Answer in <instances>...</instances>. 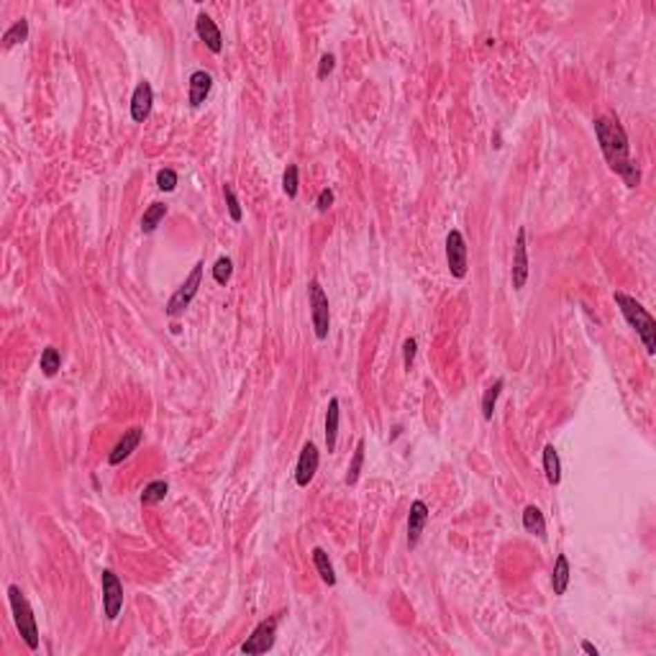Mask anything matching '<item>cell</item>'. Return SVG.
Here are the masks:
<instances>
[{"label":"cell","mask_w":656,"mask_h":656,"mask_svg":"<svg viewBox=\"0 0 656 656\" xmlns=\"http://www.w3.org/2000/svg\"><path fill=\"white\" fill-rule=\"evenodd\" d=\"M595 136L597 141H600V149H603L612 172H618L628 187H639L641 169L633 165V159H630V144L621 123L610 121V118H597Z\"/></svg>","instance_id":"6da1fadb"},{"label":"cell","mask_w":656,"mask_h":656,"mask_svg":"<svg viewBox=\"0 0 656 656\" xmlns=\"http://www.w3.org/2000/svg\"><path fill=\"white\" fill-rule=\"evenodd\" d=\"M612 298H615V303H618V308H621V313L626 315V321L630 324V328H636L639 339L644 341V349H646L648 354H654L656 351V321L651 318V313L641 306L639 300L626 295V292H615Z\"/></svg>","instance_id":"7a4b0ae2"},{"label":"cell","mask_w":656,"mask_h":656,"mask_svg":"<svg viewBox=\"0 0 656 656\" xmlns=\"http://www.w3.org/2000/svg\"><path fill=\"white\" fill-rule=\"evenodd\" d=\"M8 600H10L13 621H16V628H18V633H21V639L26 641V646L31 648V651H36V648H39V626H36L34 610H31L26 595L21 592V587L18 585H10L8 587Z\"/></svg>","instance_id":"3957f363"},{"label":"cell","mask_w":656,"mask_h":656,"mask_svg":"<svg viewBox=\"0 0 656 656\" xmlns=\"http://www.w3.org/2000/svg\"><path fill=\"white\" fill-rule=\"evenodd\" d=\"M200 282H203V264L198 262L193 267V272H190V277L180 285V290H177L175 295L169 298V303H167V315H169V318H177L180 313H185V308H190L193 298L198 295V290H200Z\"/></svg>","instance_id":"277c9868"},{"label":"cell","mask_w":656,"mask_h":656,"mask_svg":"<svg viewBox=\"0 0 656 656\" xmlns=\"http://www.w3.org/2000/svg\"><path fill=\"white\" fill-rule=\"evenodd\" d=\"M310 315H313L315 336L324 341L331 328V310H328V295L324 292L318 280L310 282Z\"/></svg>","instance_id":"5b68a950"},{"label":"cell","mask_w":656,"mask_h":656,"mask_svg":"<svg viewBox=\"0 0 656 656\" xmlns=\"http://www.w3.org/2000/svg\"><path fill=\"white\" fill-rule=\"evenodd\" d=\"M282 615H272L270 621H262L249 639L241 644V651L244 654H267L272 646H274V636H277V623H280Z\"/></svg>","instance_id":"8992f818"},{"label":"cell","mask_w":656,"mask_h":656,"mask_svg":"<svg viewBox=\"0 0 656 656\" xmlns=\"http://www.w3.org/2000/svg\"><path fill=\"white\" fill-rule=\"evenodd\" d=\"M103 610L108 621H115L123 608V585L111 569L103 572Z\"/></svg>","instance_id":"52a82bcc"},{"label":"cell","mask_w":656,"mask_h":656,"mask_svg":"<svg viewBox=\"0 0 656 656\" xmlns=\"http://www.w3.org/2000/svg\"><path fill=\"white\" fill-rule=\"evenodd\" d=\"M447 264L451 277L462 280L467 274V241H464L462 231H449L447 236Z\"/></svg>","instance_id":"ba28073f"},{"label":"cell","mask_w":656,"mask_h":656,"mask_svg":"<svg viewBox=\"0 0 656 656\" xmlns=\"http://www.w3.org/2000/svg\"><path fill=\"white\" fill-rule=\"evenodd\" d=\"M318 462H321V454H318L313 441H308L306 447H303V451H300L298 467H295V482H298V487H308V485L313 482L315 472H318Z\"/></svg>","instance_id":"9c48e42d"},{"label":"cell","mask_w":656,"mask_h":656,"mask_svg":"<svg viewBox=\"0 0 656 656\" xmlns=\"http://www.w3.org/2000/svg\"><path fill=\"white\" fill-rule=\"evenodd\" d=\"M528 280V246H525V228H521L513 249V288L523 290Z\"/></svg>","instance_id":"30bf717a"},{"label":"cell","mask_w":656,"mask_h":656,"mask_svg":"<svg viewBox=\"0 0 656 656\" xmlns=\"http://www.w3.org/2000/svg\"><path fill=\"white\" fill-rule=\"evenodd\" d=\"M195 31H198L200 41H205V46H208L210 52L221 54V49H223V36H221V28L216 26V21H213L208 13H198V18H195Z\"/></svg>","instance_id":"8fae6325"},{"label":"cell","mask_w":656,"mask_h":656,"mask_svg":"<svg viewBox=\"0 0 656 656\" xmlns=\"http://www.w3.org/2000/svg\"><path fill=\"white\" fill-rule=\"evenodd\" d=\"M151 103H154V90H151V85L144 79V82H139L136 85V90H133L131 95V118L136 123L147 121L151 113Z\"/></svg>","instance_id":"7c38bea8"},{"label":"cell","mask_w":656,"mask_h":656,"mask_svg":"<svg viewBox=\"0 0 656 656\" xmlns=\"http://www.w3.org/2000/svg\"><path fill=\"white\" fill-rule=\"evenodd\" d=\"M426 523H429V507H426L423 500H415L411 505V513H408V546H411V549L418 546L420 534H423Z\"/></svg>","instance_id":"4fadbf2b"},{"label":"cell","mask_w":656,"mask_h":656,"mask_svg":"<svg viewBox=\"0 0 656 656\" xmlns=\"http://www.w3.org/2000/svg\"><path fill=\"white\" fill-rule=\"evenodd\" d=\"M141 436H144V431H141V429H129V431H126L121 441H118V444L113 447V451L108 454V464H111V467H118L121 462H126V459H129V456L136 451V447L141 444Z\"/></svg>","instance_id":"5bb4252c"},{"label":"cell","mask_w":656,"mask_h":656,"mask_svg":"<svg viewBox=\"0 0 656 656\" xmlns=\"http://www.w3.org/2000/svg\"><path fill=\"white\" fill-rule=\"evenodd\" d=\"M210 88H213L210 72L195 70L193 75H190V105H193V108H200V105L205 103V97L210 95Z\"/></svg>","instance_id":"9a60e30c"},{"label":"cell","mask_w":656,"mask_h":656,"mask_svg":"<svg viewBox=\"0 0 656 656\" xmlns=\"http://www.w3.org/2000/svg\"><path fill=\"white\" fill-rule=\"evenodd\" d=\"M339 420H341V411H339V397L328 400V411H326V447L328 454L336 451V438H339Z\"/></svg>","instance_id":"2e32d148"},{"label":"cell","mask_w":656,"mask_h":656,"mask_svg":"<svg viewBox=\"0 0 656 656\" xmlns=\"http://www.w3.org/2000/svg\"><path fill=\"white\" fill-rule=\"evenodd\" d=\"M569 574H572V569H569V559L564 556V554H559V556H556V561H554V574H552L554 595H564V592H567Z\"/></svg>","instance_id":"e0dca14e"},{"label":"cell","mask_w":656,"mask_h":656,"mask_svg":"<svg viewBox=\"0 0 656 656\" xmlns=\"http://www.w3.org/2000/svg\"><path fill=\"white\" fill-rule=\"evenodd\" d=\"M523 528L541 541L546 538V521H543V513L536 505H528L523 510Z\"/></svg>","instance_id":"ac0fdd59"},{"label":"cell","mask_w":656,"mask_h":656,"mask_svg":"<svg viewBox=\"0 0 656 656\" xmlns=\"http://www.w3.org/2000/svg\"><path fill=\"white\" fill-rule=\"evenodd\" d=\"M543 472H546L549 485H559L561 482V464H559V454H556L554 444H549V447L543 449Z\"/></svg>","instance_id":"d6986e66"},{"label":"cell","mask_w":656,"mask_h":656,"mask_svg":"<svg viewBox=\"0 0 656 656\" xmlns=\"http://www.w3.org/2000/svg\"><path fill=\"white\" fill-rule=\"evenodd\" d=\"M165 216H167V205H165V203H151L149 208L144 210V218H141V231H144V234H154L159 223L165 221Z\"/></svg>","instance_id":"ffe728a7"},{"label":"cell","mask_w":656,"mask_h":656,"mask_svg":"<svg viewBox=\"0 0 656 656\" xmlns=\"http://www.w3.org/2000/svg\"><path fill=\"white\" fill-rule=\"evenodd\" d=\"M313 564H315V569H318V574H321V579H324L326 585H328V587L336 585V572H333V564H331V559H328V554H326L321 546H315V549H313Z\"/></svg>","instance_id":"44dd1931"},{"label":"cell","mask_w":656,"mask_h":656,"mask_svg":"<svg viewBox=\"0 0 656 656\" xmlns=\"http://www.w3.org/2000/svg\"><path fill=\"white\" fill-rule=\"evenodd\" d=\"M167 492H169V485L165 480L149 482L144 487V492H141V505H157V503H162L167 498Z\"/></svg>","instance_id":"7402d4cb"},{"label":"cell","mask_w":656,"mask_h":656,"mask_svg":"<svg viewBox=\"0 0 656 656\" xmlns=\"http://www.w3.org/2000/svg\"><path fill=\"white\" fill-rule=\"evenodd\" d=\"M26 36H28V21L26 18H21V21H16L13 26L3 34V46L6 49H10V46H16V44H21V41H26Z\"/></svg>","instance_id":"603a6c76"},{"label":"cell","mask_w":656,"mask_h":656,"mask_svg":"<svg viewBox=\"0 0 656 656\" xmlns=\"http://www.w3.org/2000/svg\"><path fill=\"white\" fill-rule=\"evenodd\" d=\"M39 367H41V372H44L46 377L57 375V372H59V367H62L59 351L54 349V346H46V349L41 351V362H39Z\"/></svg>","instance_id":"cb8c5ba5"},{"label":"cell","mask_w":656,"mask_h":656,"mask_svg":"<svg viewBox=\"0 0 656 656\" xmlns=\"http://www.w3.org/2000/svg\"><path fill=\"white\" fill-rule=\"evenodd\" d=\"M500 390H503V379H498L495 385H490L485 390V397H482V418L492 420V413H495V403L500 397Z\"/></svg>","instance_id":"d4e9b609"},{"label":"cell","mask_w":656,"mask_h":656,"mask_svg":"<svg viewBox=\"0 0 656 656\" xmlns=\"http://www.w3.org/2000/svg\"><path fill=\"white\" fill-rule=\"evenodd\" d=\"M362 464H364V441L357 444V451H354V459L349 464V472H346V485H357L359 474H362Z\"/></svg>","instance_id":"484cf974"},{"label":"cell","mask_w":656,"mask_h":656,"mask_svg":"<svg viewBox=\"0 0 656 656\" xmlns=\"http://www.w3.org/2000/svg\"><path fill=\"white\" fill-rule=\"evenodd\" d=\"M231 274H234V262H231L228 256H221L218 262H216V267H213V280L218 282V285H226V282L231 280Z\"/></svg>","instance_id":"4316f807"},{"label":"cell","mask_w":656,"mask_h":656,"mask_svg":"<svg viewBox=\"0 0 656 656\" xmlns=\"http://www.w3.org/2000/svg\"><path fill=\"white\" fill-rule=\"evenodd\" d=\"M282 187L288 198H298V165H288L285 177H282Z\"/></svg>","instance_id":"83f0119b"},{"label":"cell","mask_w":656,"mask_h":656,"mask_svg":"<svg viewBox=\"0 0 656 656\" xmlns=\"http://www.w3.org/2000/svg\"><path fill=\"white\" fill-rule=\"evenodd\" d=\"M157 187L162 190V193H172L177 187V172L175 169H159V175H157Z\"/></svg>","instance_id":"f1b7e54d"},{"label":"cell","mask_w":656,"mask_h":656,"mask_svg":"<svg viewBox=\"0 0 656 656\" xmlns=\"http://www.w3.org/2000/svg\"><path fill=\"white\" fill-rule=\"evenodd\" d=\"M223 195H226V205H228V213H231V221H241V205H238V198L236 193H234V187L231 185H223Z\"/></svg>","instance_id":"f546056e"},{"label":"cell","mask_w":656,"mask_h":656,"mask_svg":"<svg viewBox=\"0 0 656 656\" xmlns=\"http://www.w3.org/2000/svg\"><path fill=\"white\" fill-rule=\"evenodd\" d=\"M333 67H336V57H333V54H324V57H321V64H318V79L328 77L333 72Z\"/></svg>","instance_id":"4dcf8cb0"},{"label":"cell","mask_w":656,"mask_h":656,"mask_svg":"<svg viewBox=\"0 0 656 656\" xmlns=\"http://www.w3.org/2000/svg\"><path fill=\"white\" fill-rule=\"evenodd\" d=\"M415 349H418L415 339H408V341L403 344V364H405V369H411V367H413V359H415Z\"/></svg>","instance_id":"1f68e13d"},{"label":"cell","mask_w":656,"mask_h":656,"mask_svg":"<svg viewBox=\"0 0 656 656\" xmlns=\"http://www.w3.org/2000/svg\"><path fill=\"white\" fill-rule=\"evenodd\" d=\"M315 205H318V210H321V213H326V210H328V208L333 205V193L328 190V187L318 193V203H315Z\"/></svg>","instance_id":"d6a6232c"},{"label":"cell","mask_w":656,"mask_h":656,"mask_svg":"<svg viewBox=\"0 0 656 656\" xmlns=\"http://www.w3.org/2000/svg\"><path fill=\"white\" fill-rule=\"evenodd\" d=\"M582 651H585V654H590V656H597V654H600V651H597V648L592 646L590 641H582Z\"/></svg>","instance_id":"836d02e7"}]
</instances>
